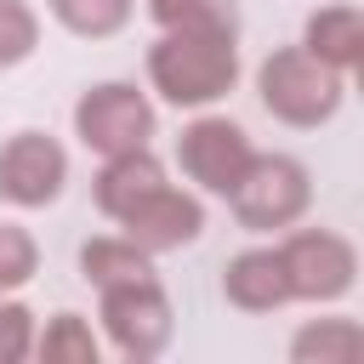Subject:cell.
Here are the masks:
<instances>
[{"instance_id": "obj_1", "label": "cell", "mask_w": 364, "mask_h": 364, "mask_svg": "<svg viewBox=\"0 0 364 364\" xmlns=\"http://www.w3.org/2000/svg\"><path fill=\"white\" fill-rule=\"evenodd\" d=\"M148 85L171 108H216L239 85V34H159L148 46Z\"/></svg>"}, {"instance_id": "obj_2", "label": "cell", "mask_w": 364, "mask_h": 364, "mask_svg": "<svg viewBox=\"0 0 364 364\" xmlns=\"http://www.w3.org/2000/svg\"><path fill=\"white\" fill-rule=\"evenodd\" d=\"M256 97L262 108L290 125V131H313V125H330L347 102V74H336L330 63H318L313 51L301 46H279L262 57L256 68Z\"/></svg>"}, {"instance_id": "obj_3", "label": "cell", "mask_w": 364, "mask_h": 364, "mask_svg": "<svg viewBox=\"0 0 364 364\" xmlns=\"http://www.w3.org/2000/svg\"><path fill=\"white\" fill-rule=\"evenodd\" d=\"M228 205H233L239 228H250V233L296 228L313 205V171L296 154H250V165L228 188Z\"/></svg>"}, {"instance_id": "obj_4", "label": "cell", "mask_w": 364, "mask_h": 364, "mask_svg": "<svg viewBox=\"0 0 364 364\" xmlns=\"http://www.w3.org/2000/svg\"><path fill=\"white\" fill-rule=\"evenodd\" d=\"M159 114L148 102V91H136L131 80H102L91 91H80L74 102V136L91 154H125V148H148Z\"/></svg>"}, {"instance_id": "obj_5", "label": "cell", "mask_w": 364, "mask_h": 364, "mask_svg": "<svg viewBox=\"0 0 364 364\" xmlns=\"http://www.w3.org/2000/svg\"><path fill=\"white\" fill-rule=\"evenodd\" d=\"M279 262H284L290 301H341L358 284V250H353V239H341L330 228L284 233L279 239Z\"/></svg>"}, {"instance_id": "obj_6", "label": "cell", "mask_w": 364, "mask_h": 364, "mask_svg": "<svg viewBox=\"0 0 364 364\" xmlns=\"http://www.w3.org/2000/svg\"><path fill=\"white\" fill-rule=\"evenodd\" d=\"M102 336L119 358H159L176 336V313H171V296L159 290V279H136V284H114L102 290Z\"/></svg>"}, {"instance_id": "obj_7", "label": "cell", "mask_w": 364, "mask_h": 364, "mask_svg": "<svg viewBox=\"0 0 364 364\" xmlns=\"http://www.w3.org/2000/svg\"><path fill=\"white\" fill-rule=\"evenodd\" d=\"M250 154H256V142H250L245 125L228 119V114H199V119H188L182 136H176V165H182V176H188L199 193H216V199H228V188L239 182V171L250 165Z\"/></svg>"}, {"instance_id": "obj_8", "label": "cell", "mask_w": 364, "mask_h": 364, "mask_svg": "<svg viewBox=\"0 0 364 364\" xmlns=\"http://www.w3.org/2000/svg\"><path fill=\"white\" fill-rule=\"evenodd\" d=\"M68 182V154L57 136L46 131H17L6 148H0V199L17 205V210H40L63 193Z\"/></svg>"}, {"instance_id": "obj_9", "label": "cell", "mask_w": 364, "mask_h": 364, "mask_svg": "<svg viewBox=\"0 0 364 364\" xmlns=\"http://www.w3.org/2000/svg\"><path fill=\"white\" fill-rule=\"evenodd\" d=\"M119 228H125V239L142 245L148 256H165V250H182V245H193V239L205 233V205H199V193H182V188L159 182L148 199H136V205L119 216Z\"/></svg>"}, {"instance_id": "obj_10", "label": "cell", "mask_w": 364, "mask_h": 364, "mask_svg": "<svg viewBox=\"0 0 364 364\" xmlns=\"http://www.w3.org/2000/svg\"><path fill=\"white\" fill-rule=\"evenodd\" d=\"M222 296L228 307L239 313H273L290 301V284H284V262H279V245H250L239 250L228 267H222Z\"/></svg>"}, {"instance_id": "obj_11", "label": "cell", "mask_w": 364, "mask_h": 364, "mask_svg": "<svg viewBox=\"0 0 364 364\" xmlns=\"http://www.w3.org/2000/svg\"><path fill=\"white\" fill-rule=\"evenodd\" d=\"M165 182V165L154 159V148H125V154H108L97 182H91V199L108 222H119L136 199H148L154 188Z\"/></svg>"}, {"instance_id": "obj_12", "label": "cell", "mask_w": 364, "mask_h": 364, "mask_svg": "<svg viewBox=\"0 0 364 364\" xmlns=\"http://www.w3.org/2000/svg\"><path fill=\"white\" fill-rule=\"evenodd\" d=\"M301 51H313L318 63H330L336 74H353L358 57H364V11L353 0H336V6H318L301 28Z\"/></svg>"}, {"instance_id": "obj_13", "label": "cell", "mask_w": 364, "mask_h": 364, "mask_svg": "<svg viewBox=\"0 0 364 364\" xmlns=\"http://www.w3.org/2000/svg\"><path fill=\"white\" fill-rule=\"evenodd\" d=\"M80 273H85V284H97V290L136 284V279H159V273H154V256H148L142 245H131L125 233L85 239V245H80Z\"/></svg>"}, {"instance_id": "obj_14", "label": "cell", "mask_w": 364, "mask_h": 364, "mask_svg": "<svg viewBox=\"0 0 364 364\" xmlns=\"http://www.w3.org/2000/svg\"><path fill=\"white\" fill-rule=\"evenodd\" d=\"M358 347H364V330H358V318H341V313L307 318L290 336V358L296 364H347V358H358Z\"/></svg>"}, {"instance_id": "obj_15", "label": "cell", "mask_w": 364, "mask_h": 364, "mask_svg": "<svg viewBox=\"0 0 364 364\" xmlns=\"http://www.w3.org/2000/svg\"><path fill=\"white\" fill-rule=\"evenodd\" d=\"M148 17L159 34L193 28V34H239V6L233 0H148Z\"/></svg>"}, {"instance_id": "obj_16", "label": "cell", "mask_w": 364, "mask_h": 364, "mask_svg": "<svg viewBox=\"0 0 364 364\" xmlns=\"http://www.w3.org/2000/svg\"><path fill=\"white\" fill-rule=\"evenodd\" d=\"M34 353H40L46 364H97L102 341H97L91 318H80V313H51L46 330H34Z\"/></svg>"}, {"instance_id": "obj_17", "label": "cell", "mask_w": 364, "mask_h": 364, "mask_svg": "<svg viewBox=\"0 0 364 364\" xmlns=\"http://www.w3.org/2000/svg\"><path fill=\"white\" fill-rule=\"evenodd\" d=\"M51 6V17L68 28V34H80V40H108V34H119L125 23H131V11H136V0H46Z\"/></svg>"}, {"instance_id": "obj_18", "label": "cell", "mask_w": 364, "mask_h": 364, "mask_svg": "<svg viewBox=\"0 0 364 364\" xmlns=\"http://www.w3.org/2000/svg\"><path fill=\"white\" fill-rule=\"evenodd\" d=\"M34 273H40V245H34V233L17 228V222H0V296L23 290Z\"/></svg>"}, {"instance_id": "obj_19", "label": "cell", "mask_w": 364, "mask_h": 364, "mask_svg": "<svg viewBox=\"0 0 364 364\" xmlns=\"http://www.w3.org/2000/svg\"><path fill=\"white\" fill-rule=\"evenodd\" d=\"M40 46V17L28 0H0V68L28 63Z\"/></svg>"}, {"instance_id": "obj_20", "label": "cell", "mask_w": 364, "mask_h": 364, "mask_svg": "<svg viewBox=\"0 0 364 364\" xmlns=\"http://www.w3.org/2000/svg\"><path fill=\"white\" fill-rule=\"evenodd\" d=\"M28 353H34V313L0 296V364H23Z\"/></svg>"}]
</instances>
